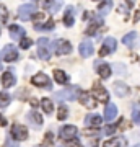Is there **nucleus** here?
Wrapping results in <instances>:
<instances>
[{
    "label": "nucleus",
    "instance_id": "obj_1",
    "mask_svg": "<svg viewBox=\"0 0 140 147\" xmlns=\"http://www.w3.org/2000/svg\"><path fill=\"white\" fill-rule=\"evenodd\" d=\"M38 56L42 61H49L51 59V49H49V39L47 38H41L38 41Z\"/></svg>",
    "mask_w": 140,
    "mask_h": 147
},
{
    "label": "nucleus",
    "instance_id": "obj_2",
    "mask_svg": "<svg viewBox=\"0 0 140 147\" xmlns=\"http://www.w3.org/2000/svg\"><path fill=\"white\" fill-rule=\"evenodd\" d=\"M78 92H75V88H64L60 92H56L54 93V98L59 101H73L77 98Z\"/></svg>",
    "mask_w": 140,
    "mask_h": 147
},
{
    "label": "nucleus",
    "instance_id": "obj_3",
    "mask_svg": "<svg viewBox=\"0 0 140 147\" xmlns=\"http://www.w3.org/2000/svg\"><path fill=\"white\" fill-rule=\"evenodd\" d=\"M116 47H117V42H116L114 38H106L103 42V46H101V49H99V56L101 57H106V56H109L111 53H114Z\"/></svg>",
    "mask_w": 140,
    "mask_h": 147
},
{
    "label": "nucleus",
    "instance_id": "obj_4",
    "mask_svg": "<svg viewBox=\"0 0 140 147\" xmlns=\"http://www.w3.org/2000/svg\"><path fill=\"white\" fill-rule=\"evenodd\" d=\"M36 13V7L33 5V3H25V5H21L18 8V18L20 20H29L33 15Z\"/></svg>",
    "mask_w": 140,
    "mask_h": 147
},
{
    "label": "nucleus",
    "instance_id": "obj_5",
    "mask_svg": "<svg viewBox=\"0 0 140 147\" xmlns=\"http://www.w3.org/2000/svg\"><path fill=\"white\" fill-rule=\"evenodd\" d=\"M31 84L36 85V87H42V88H52L51 79L47 77L46 74H42V72H39L38 75H34V77H33V79H31Z\"/></svg>",
    "mask_w": 140,
    "mask_h": 147
},
{
    "label": "nucleus",
    "instance_id": "obj_6",
    "mask_svg": "<svg viewBox=\"0 0 140 147\" xmlns=\"http://www.w3.org/2000/svg\"><path fill=\"white\" fill-rule=\"evenodd\" d=\"M2 56L5 59V62H15L18 59V49L15 46H11V44H7L3 47V51H2Z\"/></svg>",
    "mask_w": 140,
    "mask_h": 147
},
{
    "label": "nucleus",
    "instance_id": "obj_7",
    "mask_svg": "<svg viewBox=\"0 0 140 147\" xmlns=\"http://www.w3.org/2000/svg\"><path fill=\"white\" fill-rule=\"evenodd\" d=\"M11 136L15 141H26L28 139V129L21 124H13L11 126Z\"/></svg>",
    "mask_w": 140,
    "mask_h": 147
},
{
    "label": "nucleus",
    "instance_id": "obj_8",
    "mask_svg": "<svg viewBox=\"0 0 140 147\" xmlns=\"http://www.w3.org/2000/svg\"><path fill=\"white\" fill-rule=\"evenodd\" d=\"M93 95L96 96V100L103 101V103H106V101L109 100L108 90L104 88V87H101V84H99V82H96V84L93 85Z\"/></svg>",
    "mask_w": 140,
    "mask_h": 147
},
{
    "label": "nucleus",
    "instance_id": "obj_9",
    "mask_svg": "<svg viewBox=\"0 0 140 147\" xmlns=\"http://www.w3.org/2000/svg\"><path fill=\"white\" fill-rule=\"evenodd\" d=\"M54 47H56V54H59V56L68 54L70 51H72V46H70V42L65 41V39H57V41L54 42Z\"/></svg>",
    "mask_w": 140,
    "mask_h": 147
},
{
    "label": "nucleus",
    "instance_id": "obj_10",
    "mask_svg": "<svg viewBox=\"0 0 140 147\" xmlns=\"http://www.w3.org/2000/svg\"><path fill=\"white\" fill-rule=\"evenodd\" d=\"M78 53H80L82 57H90V56L94 53V51H93V42L90 41V39L82 41V42H80V46H78Z\"/></svg>",
    "mask_w": 140,
    "mask_h": 147
},
{
    "label": "nucleus",
    "instance_id": "obj_11",
    "mask_svg": "<svg viewBox=\"0 0 140 147\" xmlns=\"http://www.w3.org/2000/svg\"><path fill=\"white\" fill-rule=\"evenodd\" d=\"M59 136H60V139H62V141H68V139H73V137L77 136V127L72 126V124L60 127V131H59Z\"/></svg>",
    "mask_w": 140,
    "mask_h": 147
},
{
    "label": "nucleus",
    "instance_id": "obj_12",
    "mask_svg": "<svg viewBox=\"0 0 140 147\" xmlns=\"http://www.w3.org/2000/svg\"><path fill=\"white\" fill-rule=\"evenodd\" d=\"M103 147H127V141H125V137H122V136L111 137L109 141L103 142Z\"/></svg>",
    "mask_w": 140,
    "mask_h": 147
},
{
    "label": "nucleus",
    "instance_id": "obj_13",
    "mask_svg": "<svg viewBox=\"0 0 140 147\" xmlns=\"http://www.w3.org/2000/svg\"><path fill=\"white\" fill-rule=\"evenodd\" d=\"M78 100L82 101V105H85L86 108H94L96 101L93 100V96L88 92H78Z\"/></svg>",
    "mask_w": 140,
    "mask_h": 147
},
{
    "label": "nucleus",
    "instance_id": "obj_14",
    "mask_svg": "<svg viewBox=\"0 0 140 147\" xmlns=\"http://www.w3.org/2000/svg\"><path fill=\"white\" fill-rule=\"evenodd\" d=\"M114 93L117 95V96H121V98H124V96H127L129 95V87L124 84V82H114Z\"/></svg>",
    "mask_w": 140,
    "mask_h": 147
},
{
    "label": "nucleus",
    "instance_id": "obj_15",
    "mask_svg": "<svg viewBox=\"0 0 140 147\" xmlns=\"http://www.w3.org/2000/svg\"><path fill=\"white\" fill-rule=\"evenodd\" d=\"M116 115H117V108H116V105L108 103V105H106V111H104V121H113L116 118Z\"/></svg>",
    "mask_w": 140,
    "mask_h": 147
},
{
    "label": "nucleus",
    "instance_id": "obj_16",
    "mask_svg": "<svg viewBox=\"0 0 140 147\" xmlns=\"http://www.w3.org/2000/svg\"><path fill=\"white\" fill-rule=\"evenodd\" d=\"M26 118H28V121H29V123H33V124L36 126V129L42 124V116L39 115V113H36V111H29Z\"/></svg>",
    "mask_w": 140,
    "mask_h": 147
},
{
    "label": "nucleus",
    "instance_id": "obj_17",
    "mask_svg": "<svg viewBox=\"0 0 140 147\" xmlns=\"http://www.w3.org/2000/svg\"><path fill=\"white\" fill-rule=\"evenodd\" d=\"M96 70H98V74L103 79H108L109 75H111V67H109L108 64H101L99 61L96 62Z\"/></svg>",
    "mask_w": 140,
    "mask_h": 147
},
{
    "label": "nucleus",
    "instance_id": "obj_18",
    "mask_svg": "<svg viewBox=\"0 0 140 147\" xmlns=\"http://www.w3.org/2000/svg\"><path fill=\"white\" fill-rule=\"evenodd\" d=\"M135 41H137V33H135V31L127 33V34L122 38V42H124V46H127V47H134L135 46Z\"/></svg>",
    "mask_w": 140,
    "mask_h": 147
},
{
    "label": "nucleus",
    "instance_id": "obj_19",
    "mask_svg": "<svg viewBox=\"0 0 140 147\" xmlns=\"http://www.w3.org/2000/svg\"><path fill=\"white\" fill-rule=\"evenodd\" d=\"M10 36L13 39H21V38L25 36V30L18 25H11L10 26Z\"/></svg>",
    "mask_w": 140,
    "mask_h": 147
},
{
    "label": "nucleus",
    "instance_id": "obj_20",
    "mask_svg": "<svg viewBox=\"0 0 140 147\" xmlns=\"http://www.w3.org/2000/svg\"><path fill=\"white\" fill-rule=\"evenodd\" d=\"M16 79H15V75L11 72H5L3 74V77H2V84H3V87L5 88H10L11 85H15Z\"/></svg>",
    "mask_w": 140,
    "mask_h": 147
},
{
    "label": "nucleus",
    "instance_id": "obj_21",
    "mask_svg": "<svg viewBox=\"0 0 140 147\" xmlns=\"http://www.w3.org/2000/svg\"><path fill=\"white\" fill-rule=\"evenodd\" d=\"M101 123H103V118L99 115H88L85 118V124H90V126H91V124H93V126H99Z\"/></svg>",
    "mask_w": 140,
    "mask_h": 147
},
{
    "label": "nucleus",
    "instance_id": "obj_22",
    "mask_svg": "<svg viewBox=\"0 0 140 147\" xmlns=\"http://www.w3.org/2000/svg\"><path fill=\"white\" fill-rule=\"evenodd\" d=\"M64 23H65V26L73 25V7H67V10L64 13Z\"/></svg>",
    "mask_w": 140,
    "mask_h": 147
},
{
    "label": "nucleus",
    "instance_id": "obj_23",
    "mask_svg": "<svg viewBox=\"0 0 140 147\" xmlns=\"http://www.w3.org/2000/svg\"><path fill=\"white\" fill-rule=\"evenodd\" d=\"M54 79H56V82H59V84H67L68 82V75L65 72H64V70H54Z\"/></svg>",
    "mask_w": 140,
    "mask_h": 147
},
{
    "label": "nucleus",
    "instance_id": "obj_24",
    "mask_svg": "<svg viewBox=\"0 0 140 147\" xmlns=\"http://www.w3.org/2000/svg\"><path fill=\"white\" fill-rule=\"evenodd\" d=\"M34 28L36 30H39V31H49V30H52L54 28V21L52 20H47L46 23H34Z\"/></svg>",
    "mask_w": 140,
    "mask_h": 147
},
{
    "label": "nucleus",
    "instance_id": "obj_25",
    "mask_svg": "<svg viewBox=\"0 0 140 147\" xmlns=\"http://www.w3.org/2000/svg\"><path fill=\"white\" fill-rule=\"evenodd\" d=\"M41 105H42V110L46 111L47 115H51L52 111H54V105H52V101L49 100V98H42Z\"/></svg>",
    "mask_w": 140,
    "mask_h": 147
},
{
    "label": "nucleus",
    "instance_id": "obj_26",
    "mask_svg": "<svg viewBox=\"0 0 140 147\" xmlns=\"http://www.w3.org/2000/svg\"><path fill=\"white\" fill-rule=\"evenodd\" d=\"M10 105V95L7 92H0V108H5Z\"/></svg>",
    "mask_w": 140,
    "mask_h": 147
},
{
    "label": "nucleus",
    "instance_id": "obj_27",
    "mask_svg": "<svg viewBox=\"0 0 140 147\" xmlns=\"http://www.w3.org/2000/svg\"><path fill=\"white\" fill-rule=\"evenodd\" d=\"M111 8H113V2H111V0H106V2H104V5H101V7L98 8V10H99V15H108Z\"/></svg>",
    "mask_w": 140,
    "mask_h": 147
},
{
    "label": "nucleus",
    "instance_id": "obj_28",
    "mask_svg": "<svg viewBox=\"0 0 140 147\" xmlns=\"http://www.w3.org/2000/svg\"><path fill=\"white\" fill-rule=\"evenodd\" d=\"M8 20V10L5 5H0V23H7Z\"/></svg>",
    "mask_w": 140,
    "mask_h": 147
},
{
    "label": "nucleus",
    "instance_id": "obj_29",
    "mask_svg": "<svg viewBox=\"0 0 140 147\" xmlns=\"http://www.w3.org/2000/svg\"><path fill=\"white\" fill-rule=\"evenodd\" d=\"M67 116H68V110L65 108V106H60V108H59V111H57V118L62 121V119H65Z\"/></svg>",
    "mask_w": 140,
    "mask_h": 147
},
{
    "label": "nucleus",
    "instance_id": "obj_30",
    "mask_svg": "<svg viewBox=\"0 0 140 147\" xmlns=\"http://www.w3.org/2000/svg\"><path fill=\"white\" fill-rule=\"evenodd\" d=\"M31 44H33V41L29 39V38H25V36H23V38L20 39V46L23 47V49H28Z\"/></svg>",
    "mask_w": 140,
    "mask_h": 147
},
{
    "label": "nucleus",
    "instance_id": "obj_31",
    "mask_svg": "<svg viewBox=\"0 0 140 147\" xmlns=\"http://www.w3.org/2000/svg\"><path fill=\"white\" fill-rule=\"evenodd\" d=\"M101 25V21H98V20H94L93 23H91V26H88V30H86V34H93L94 31H96V28Z\"/></svg>",
    "mask_w": 140,
    "mask_h": 147
},
{
    "label": "nucleus",
    "instance_id": "obj_32",
    "mask_svg": "<svg viewBox=\"0 0 140 147\" xmlns=\"http://www.w3.org/2000/svg\"><path fill=\"white\" fill-rule=\"evenodd\" d=\"M62 7V0H54L52 2V7H51V13H56V11H59V8Z\"/></svg>",
    "mask_w": 140,
    "mask_h": 147
},
{
    "label": "nucleus",
    "instance_id": "obj_33",
    "mask_svg": "<svg viewBox=\"0 0 140 147\" xmlns=\"http://www.w3.org/2000/svg\"><path fill=\"white\" fill-rule=\"evenodd\" d=\"M127 127H130V124L127 123V119H122L119 121V124H117V129H121V131H124V129H127Z\"/></svg>",
    "mask_w": 140,
    "mask_h": 147
},
{
    "label": "nucleus",
    "instance_id": "obj_34",
    "mask_svg": "<svg viewBox=\"0 0 140 147\" xmlns=\"http://www.w3.org/2000/svg\"><path fill=\"white\" fill-rule=\"evenodd\" d=\"M116 129H117V124H109V126H106V129H104V134H114Z\"/></svg>",
    "mask_w": 140,
    "mask_h": 147
},
{
    "label": "nucleus",
    "instance_id": "obj_35",
    "mask_svg": "<svg viewBox=\"0 0 140 147\" xmlns=\"http://www.w3.org/2000/svg\"><path fill=\"white\" fill-rule=\"evenodd\" d=\"M52 2H54V0H42V2H41L42 8H46V10H51V7H52Z\"/></svg>",
    "mask_w": 140,
    "mask_h": 147
},
{
    "label": "nucleus",
    "instance_id": "obj_36",
    "mask_svg": "<svg viewBox=\"0 0 140 147\" xmlns=\"http://www.w3.org/2000/svg\"><path fill=\"white\" fill-rule=\"evenodd\" d=\"M134 123H137V124H140V110H134Z\"/></svg>",
    "mask_w": 140,
    "mask_h": 147
},
{
    "label": "nucleus",
    "instance_id": "obj_37",
    "mask_svg": "<svg viewBox=\"0 0 140 147\" xmlns=\"http://www.w3.org/2000/svg\"><path fill=\"white\" fill-rule=\"evenodd\" d=\"M65 147H82L78 142H75V141H72V139H68L67 141V144H65Z\"/></svg>",
    "mask_w": 140,
    "mask_h": 147
},
{
    "label": "nucleus",
    "instance_id": "obj_38",
    "mask_svg": "<svg viewBox=\"0 0 140 147\" xmlns=\"http://www.w3.org/2000/svg\"><path fill=\"white\" fill-rule=\"evenodd\" d=\"M5 147H18V146H16L11 139H7V141H5Z\"/></svg>",
    "mask_w": 140,
    "mask_h": 147
},
{
    "label": "nucleus",
    "instance_id": "obj_39",
    "mask_svg": "<svg viewBox=\"0 0 140 147\" xmlns=\"http://www.w3.org/2000/svg\"><path fill=\"white\" fill-rule=\"evenodd\" d=\"M116 69H117V72H121V74L125 72V67L124 65H121V64H116Z\"/></svg>",
    "mask_w": 140,
    "mask_h": 147
},
{
    "label": "nucleus",
    "instance_id": "obj_40",
    "mask_svg": "<svg viewBox=\"0 0 140 147\" xmlns=\"http://www.w3.org/2000/svg\"><path fill=\"white\" fill-rule=\"evenodd\" d=\"M0 126H2V127H5V126H7V119H5V118H3L2 115H0Z\"/></svg>",
    "mask_w": 140,
    "mask_h": 147
},
{
    "label": "nucleus",
    "instance_id": "obj_41",
    "mask_svg": "<svg viewBox=\"0 0 140 147\" xmlns=\"http://www.w3.org/2000/svg\"><path fill=\"white\" fill-rule=\"evenodd\" d=\"M139 18H140V11H137V15H135V18H134V21H135V23L139 21Z\"/></svg>",
    "mask_w": 140,
    "mask_h": 147
},
{
    "label": "nucleus",
    "instance_id": "obj_42",
    "mask_svg": "<svg viewBox=\"0 0 140 147\" xmlns=\"http://www.w3.org/2000/svg\"><path fill=\"white\" fill-rule=\"evenodd\" d=\"M31 105H33V106H38V100H34V98H33V100H31Z\"/></svg>",
    "mask_w": 140,
    "mask_h": 147
},
{
    "label": "nucleus",
    "instance_id": "obj_43",
    "mask_svg": "<svg viewBox=\"0 0 140 147\" xmlns=\"http://www.w3.org/2000/svg\"><path fill=\"white\" fill-rule=\"evenodd\" d=\"M135 147H140V144H137V146H135Z\"/></svg>",
    "mask_w": 140,
    "mask_h": 147
},
{
    "label": "nucleus",
    "instance_id": "obj_44",
    "mask_svg": "<svg viewBox=\"0 0 140 147\" xmlns=\"http://www.w3.org/2000/svg\"><path fill=\"white\" fill-rule=\"evenodd\" d=\"M94 2H101V0H94Z\"/></svg>",
    "mask_w": 140,
    "mask_h": 147
},
{
    "label": "nucleus",
    "instance_id": "obj_45",
    "mask_svg": "<svg viewBox=\"0 0 140 147\" xmlns=\"http://www.w3.org/2000/svg\"><path fill=\"white\" fill-rule=\"evenodd\" d=\"M0 67H2V64H0Z\"/></svg>",
    "mask_w": 140,
    "mask_h": 147
},
{
    "label": "nucleus",
    "instance_id": "obj_46",
    "mask_svg": "<svg viewBox=\"0 0 140 147\" xmlns=\"http://www.w3.org/2000/svg\"><path fill=\"white\" fill-rule=\"evenodd\" d=\"M36 147H38V146H36Z\"/></svg>",
    "mask_w": 140,
    "mask_h": 147
}]
</instances>
